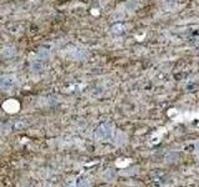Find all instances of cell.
I'll list each match as a JSON object with an SVG mask.
<instances>
[{"label":"cell","instance_id":"obj_1","mask_svg":"<svg viewBox=\"0 0 199 187\" xmlns=\"http://www.w3.org/2000/svg\"><path fill=\"white\" fill-rule=\"evenodd\" d=\"M15 79L13 76H9V75H3L0 76V89L4 90V91H8V90L13 89L15 86Z\"/></svg>","mask_w":199,"mask_h":187}]
</instances>
